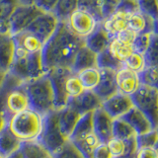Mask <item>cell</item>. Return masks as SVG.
Segmentation results:
<instances>
[{
    "mask_svg": "<svg viewBox=\"0 0 158 158\" xmlns=\"http://www.w3.org/2000/svg\"><path fill=\"white\" fill-rule=\"evenodd\" d=\"M84 44L85 39L73 34L65 22H59L56 32L44 44L42 49L43 64L46 71L54 68L71 69L75 54Z\"/></svg>",
    "mask_w": 158,
    "mask_h": 158,
    "instance_id": "cell-1",
    "label": "cell"
},
{
    "mask_svg": "<svg viewBox=\"0 0 158 158\" xmlns=\"http://www.w3.org/2000/svg\"><path fill=\"white\" fill-rule=\"evenodd\" d=\"M28 94L30 108L39 113L42 117L56 110L54 92L48 73L34 80L24 83Z\"/></svg>",
    "mask_w": 158,
    "mask_h": 158,
    "instance_id": "cell-2",
    "label": "cell"
},
{
    "mask_svg": "<svg viewBox=\"0 0 158 158\" xmlns=\"http://www.w3.org/2000/svg\"><path fill=\"white\" fill-rule=\"evenodd\" d=\"M7 127L20 140L37 139L42 131L43 117L33 109L28 108L10 117Z\"/></svg>",
    "mask_w": 158,
    "mask_h": 158,
    "instance_id": "cell-3",
    "label": "cell"
},
{
    "mask_svg": "<svg viewBox=\"0 0 158 158\" xmlns=\"http://www.w3.org/2000/svg\"><path fill=\"white\" fill-rule=\"evenodd\" d=\"M9 72L24 83L43 76L47 71L43 64L42 52L30 53L15 48V56Z\"/></svg>",
    "mask_w": 158,
    "mask_h": 158,
    "instance_id": "cell-4",
    "label": "cell"
},
{
    "mask_svg": "<svg viewBox=\"0 0 158 158\" xmlns=\"http://www.w3.org/2000/svg\"><path fill=\"white\" fill-rule=\"evenodd\" d=\"M59 110H53L43 117V127L37 139L41 141L53 155L57 152L68 138L63 135L58 123Z\"/></svg>",
    "mask_w": 158,
    "mask_h": 158,
    "instance_id": "cell-5",
    "label": "cell"
},
{
    "mask_svg": "<svg viewBox=\"0 0 158 158\" xmlns=\"http://www.w3.org/2000/svg\"><path fill=\"white\" fill-rule=\"evenodd\" d=\"M135 107L139 109L148 117L152 125L157 128L158 125V89L140 84L137 90L131 95Z\"/></svg>",
    "mask_w": 158,
    "mask_h": 158,
    "instance_id": "cell-6",
    "label": "cell"
},
{
    "mask_svg": "<svg viewBox=\"0 0 158 158\" xmlns=\"http://www.w3.org/2000/svg\"><path fill=\"white\" fill-rule=\"evenodd\" d=\"M44 11L39 8L35 3L33 4H21L20 3L14 12L8 19L10 34L15 35L27 30L40 14Z\"/></svg>",
    "mask_w": 158,
    "mask_h": 158,
    "instance_id": "cell-7",
    "label": "cell"
},
{
    "mask_svg": "<svg viewBox=\"0 0 158 158\" xmlns=\"http://www.w3.org/2000/svg\"><path fill=\"white\" fill-rule=\"evenodd\" d=\"M65 23L73 34L83 39L88 37L100 24L95 17L81 9L74 11Z\"/></svg>",
    "mask_w": 158,
    "mask_h": 158,
    "instance_id": "cell-8",
    "label": "cell"
},
{
    "mask_svg": "<svg viewBox=\"0 0 158 158\" xmlns=\"http://www.w3.org/2000/svg\"><path fill=\"white\" fill-rule=\"evenodd\" d=\"M58 23L59 21L52 12L44 11L34 20L27 30L44 44L56 32Z\"/></svg>",
    "mask_w": 158,
    "mask_h": 158,
    "instance_id": "cell-9",
    "label": "cell"
},
{
    "mask_svg": "<svg viewBox=\"0 0 158 158\" xmlns=\"http://www.w3.org/2000/svg\"><path fill=\"white\" fill-rule=\"evenodd\" d=\"M71 72V69L68 68H54L47 72L52 84L56 110H60L67 104L68 97L64 90V82H65L66 77Z\"/></svg>",
    "mask_w": 158,
    "mask_h": 158,
    "instance_id": "cell-10",
    "label": "cell"
},
{
    "mask_svg": "<svg viewBox=\"0 0 158 158\" xmlns=\"http://www.w3.org/2000/svg\"><path fill=\"white\" fill-rule=\"evenodd\" d=\"M30 108L28 94L24 83L10 90L5 100V115L9 118L14 114L20 113Z\"/></svg>",
    "mask_w": 158,
    "mask_h": 158,
    "instance_id": "cell-11",
    "label": "cell"
},
{
    "mask_svg": "<svg viewBox=\"0 0 158 158\" xmlns=\"http://www.w3.org/2000/svg\"><path fill=\"white\" fill-rule=\"evenodd\" d=\"M135 106L131 97L125 94L117 92L110 98L106 99L102 103V108L105 110L113 118H122L123 115Z\"/></svg>",
    "mask_w": 158,
    "mask_h": 158,
    "instance_id": "cell-12",
    "label": "cell"
},
{
    "mask_svg": "<svg viewBox=\"0 0 158 158\" xmlns=\"http://www.w3.org/2000/svg\"><path fill=\"white\" fill-rule=\"evenodd\" d=\"M113 120L102 106L93 111V131L100 142L106 143L113 137Z\"/></svg>",
    "mask_w": 158,
    "mask_h": 158,
    "instance_id": "cell-13",
    "label": "cell"
},
{
    "mask_svg": "<svg viewBox=\"0 0 158 158\" xmlns=\"http://www.w3.org/2000/svg\"><path fill=\"white\" fill-rule=\"evenodd\" d=\"M127 29L136 35L141 33L157 34V19L140 12L139 10L127 15Z\"/></svg>",
    "mask_w": 158,
    "mask_h": 158,
    "instance_id": "cell-14",
    "label": "cell"
},
{
    "mask_svg": "<svg viewBox=\"0 0 158 158\" xmlns=\"http://www.w3.org/2000/svg\"><path fill=\"white\" fill-rule=\"evenodd\" d=\"M103 101L93 90H84L80 95L69 98L66 105L74 108L79 114L93 112L102 106Z\"/></svg>",
    "mask_w": 158,
    "mask_h": 158,
    "instance_id": "cell-15",
    "label": "cell"
},
{
    "mask_svg": "<svg viewBox=\"0 0 158 158\" xmlns=\"http://www.w3.org/2000/svg\"><path fill=\"white\" fill-rule=\"evenodd\" d=\"M116 84L118 93L131 96L140 86L138 73L123 66L116 71Z\"/></svg>",
    "mask_w": 158,
    "mask_h": 158,
    "instance_id": "cell-16",
    "label": "cell"
},
{
    "mask_svg": "<svg viewBox=\"0 0 158 158\" xmlns=\"http://www.w3.org/2000/svg\"><path fill=\"white\" fill-rule=\"evenodd\" d=\"M15 56V43L10 33H0V72L8 73Z\"/></svg>",
    "mask_w": 158,
    "mask_h": 158,
    "instance_id": "cell-17",
    "label": "cell"
},
{
    "mask_svg": "<svg viewBox=\"0 0 158 158\" xmlns=\"http://www.w3.org/2000/svg\"><path fill=\"white\" fill-rule=\"evenodd\" d=\"M122 118L133 127L136 135H143V133L149 132L152 130H157L145 114L135 106Z\"/></svg>",
    "mask_w": 158,
    "mask_h": 158,
    "instance_id": "cell-18",
    "label": "cell"
},
{
    "mask_svg": "<svg viewBox=\"0 0 158 158\" xmlns=\"http://www.w3.org/2000/svg\"><path fill=\"white\" fill-rule=\"evenodd\" d=\"M101 78L98 85L93 89L102 101L110 98L118 92L116 84V71L111 69H100Z\"/></svg>",
    "mask_w": 158,
    "mask_h": 158,
    "instance_id": "cell-19",
    "label": "cell"
},
{
    "mask_svg": "<svg viewBox=\"0 0 158 158\" xmlns=\"http://www.w3.org/2000/svg\"><path fill=\"white\" fill-rule=\"evenodd\" d=\"M12 37L16 48L30 53L42 52L44 43L28 30H24L22 32L15 34Z\"/></svg>",
    "mask_w": 158,
    "mask_h": 158,
    "instance_id": "cell-20",
    "label": "cell"
},
{
    "mask_svg": "<svg viewBox=\"0 0 158 158\" xmlns=\"http://www.w3.org/2000/svg\"><path fill=\"white\" fill-rule=\"evenodd\" d=\"M95 67H97V53L91 51L84 44L75 54L71 65V71L78 74L85 69Z\"/></svg>",
    "mask_w": 158,
    "mask_h": 158,
    "instance_id": "cell-21",
    "label": "cell"
},
{
    "mask_svg": "<svg viewBox=\"0 0 158 158\" xmlns=\"http://www.w3.org/2000/svg\"><path fill=\"white\" fill-rule=\"evenodd\" d=\"M110 41V35L104 29L102 23H100L96 27V29L88 37L85 38V46L95 53L99 54L108 48Z\"/></svg>",
    "mask_w": 158,
    "mask_h": 158,
    "instance_id": "cell-22",
    "label": "cell"
},
{
    "mask_svg": "<svg viewBox=\"0 0 158 158\" xmlns=\"http://www.w3.org/2000/svg\"><path fill=\"white\" fill-rule=\"evenodd\" d=\"M81 116L82 115L79 114V112H77L75 109L68 105H66L64 108L59 110V117H58L59 127H60L61 132L68 139Z\"/></svg>",
    "mask_w": 158,
    "mask_h": 158,
    "instance_id": "cell-23",
    "label": "cell"
},
{
    "mask_svg": "<svg viewBox=\"0 0 158 158\" xmlns=\"http://www.w3.org/2000/svg\"><path fill=\"white\" fill-rule=\"evenodd\" d=\"M127 13L117 10L108 18L102 22L104 29L110 35V37H115L117 34L127 29Z\"/></svg>",
    "mask_w": 158,
    "mask_h": 158,
    "instance_id": "cell-24",
    "label": "cell"
},
{
    "mask_svg": "<svg viewBox=\"0 0 158 158\" xmlns=\"http://www.w3.org/2000/svg\"><path fill=\"white\" fill-rule=\"evenodd\" d=\"M20 150L24 158H54L51 151L38 139L22 141Z\"/></svg>",
    "mask_w": 158,
    "mask_h": 158,
    "instance_id": "cell-25",
    "label": "cell"
},
{
    "mask_svg": "<svg viewBox=\"0 0 158 158\" xmlns=\"http://www.w3.org/2000/svg\"><path fill=\"white\" fill-rule=\"evenodd\" d=\"M94 133L93 131V112L83 114L78 120L69 139L72 141L80 140L82 138Z\"/></svg>",
    "mask_w": 158,
    "mask_h": 158,
    "instance_id": "cell-26",
    "label": "cell"
},
{
    "mask_svg": "<svg viewBox=\"0 0 158 158\" xmlns=\"http://www.w3.org/2000/svg\"><path fill=\"white\" fill-rule=\"evenodd\" d=\"M22 140L15 136L9 127H6L0 132V154L4 158L11 155L12 153L20 149Z\"/></svg>",
    "mask_w": 158,
    "mask_h": 158,
    "instance_id": "cell-27",
    "label": "cell"
},
{
    "mask_svg": "<svg viewBox=\"0 0 158 158\" xmlns=\"http://www.w3.org/2000/svg\"><path fill=\"white\" fill-rule=\"evenodd\" d=\"M107 49L114 57L122 61L123 63L127 59V57L133 52L132 46L131 44L123 42L116 37L111 38Z\"/></svg>",
    "mask_w": 158,
    "mask_h": 158,
    "instance_id": "cell-28",
    "label": "cell"
},
{
    "mask_svg": "<svg viewBox=\"0 0 158 158\" xmlns=\"http://www.w3.org/2000/svg\"><path fill=\"white\" fill-rule=\"evenodd\" d=\"M78 9V0H58L52 13L59 22H66L71 14Z\"/></svg>",
    "mask_w": 158,
    "mask_h": 158,
    "instance_id": "cell-29",
    "label": "cell"
},
{
    "mask_svg": "<svg viewBox=\"0 0 158 158\" xmlns=\"http://www.w3.org/2000/svg\"><path fill=\"white\" fill-rule=\"evenodd\" d=\"M137 135L133 127L123 118H118L113 120V136L120 138L126 141L132 137H135Z\"/></svg>",
    "mask_w": 158,
    "mask_h": 158,
    "instance_id": "cell-30",
    "label": "cell"
},
{
    "mask_svg": "<svg viewBox=\"0 0 158 158\" xmlns=\"http://www.w3.org/2000/svg\"><path fill=\"white\" fill-rule=\"evenodd\" d=\"M77 75L85 90H93L99 84L101 78L100 69L97 67L85 69V70L79 72Z\"/></svg>",
    "mask_w": 158,
    "mask_h": 158,
    "instance_id": "cell-31",
    "label": "cell"
},
{
    "mask_svg": "<svg viewBox=\"0 0 158 158\" xmlns=\"http://www.w3.org/2000/svg\"><path fill=\"white\" fill-rule=\"evenodd\" d=\"M123 66V63L114 57L108 49L97 54V67L99 69H111L117 71Z\"/></svg>",
    "mask_w": 158,
    "mask_h": 158,
    "instance_id": "cell-32",
    "label": "cell"
},
{
    "mask_svg": "<svg viewBox=\"0 0 158 158\" xmlns=\"http://www.w3.org/2000/svg\"><path fill=\"white\" fill-rule=\"evenodd\" d=\"M64 90L69 99L79 96L85 89H84L77 74L71 72L66 77L65 82H64Z\"/></svg>",
    "mask_w": 158,
    "mask_h": 158,
    "instance_id": "cell-33",
    "label": "cell"
},
{
    "mask_svg": "<svg viewBox=\"0 0 158 158\" xmlns=\"http://www.w3.org/2000/svg\"><path fill=\"white\" fill-rule=\"evenodd\" d=\"M24 82L22 80H20L18 77L13 75L10 72L7 73L6 79H5L3 85L0 88V113H5V100H6V96L8 92L12 88L21 85Z\"/></svg>",
    "mask_w": 158,
    "mask_h": 158,
    "instance_id": "cell-34",
    "label": "cell"
},
{
    "mask_svg": "<svg viewBox=\"0 0 158 158\" xmlns=\"http://www.w3.org/2000/svg\"><path fill=\"white\" fill-rule=\"evenodd\" d=\"M78 9L91 14L98 22L102 23L104 21L101 0H78Z\"/></svg>",
    "mask_w": 158,
    "mask_h": 158,
    "instance_id": "cell-35",
    "label": "cell"
},
{
    "mask_svg": "<svg viewBox=\"0 0 158 158\" xmlns=\"http://www.w3.org/2000/svg\"><path fill=\"white\" fill-rule=\"evenodd\" d=\"M73 142L80 149V151L83 153L85 158H92V152L94 150V148L100 143V140H99V138L97 137L95 133H92V135L84 137L80 140L73 141Z\"/></svg>",
    "mask_w": 158,
    "mask_h": 158,
    "instance_id": "cell-36",
    "label": "cell"
},
{
    "mask_svg": "<svg viewBox=\"0 0 158 158\" xmlns=\"http://www.w3.org/2000/svg\"><path fill=\"white\" fill-rule=\"evenodd\" d=\"M123 66L136 73L141 72L146 66L144 54L136 52H132L130 56L127 57L126 60L123 61Z\"/></svg>",
    "mask_w": 158,
    "mask_h": 158,
    "instance_id": "cell-37",
    "label": "cell"
},
{
    "mask_svg": "<svg viewBox=\"0 0 158 158\" xmlns=\"http://www.w3.org/2000/svg\"><path fill=\"white\" fill-rule=\"evenodd\" d=\"M54 158H85L80 149L70 139H68L57 152L53 154Z\"/></svg>",
    "mask_w": 158,
    "mask_h": 158,
    "instance_id": "cell-38",
    "label": "cell"
},
{
    "mask_svg": "<svg viewBox=\"0 0 158 158\" xmlns=\"http://www.w3.org/2000/svg\"><path fill=\"white\" fill-rule=\"evenodd\" d=\"M155 35H157V34H152V33L137 34L135 40H133L132 44H131L133 52L144 54L145 52L147 51V48H149L152 39L154 38Z\"/></svg>",
    "mask_w": 158,
    "mask_h": 158,
    "instance_id": "cell-39",
    "label": "cell"
},
{
    "mask_svg": "<svg viewBox=\"0 0 158 158\" xmlns=\"http://www.w3.org/2000/svg\"><path fill=\"white\" fill-rule=\"evenodd\" d=\"M140 84L157 87V65H146L141 72L138 73Z\"/></svg>",
    "mask_w": 158,
    "mask_h": 158,
    "instance_id": "cell-40",
    "label": "cell"
},
{
    "mask_svg": "<svg viewBox=\"0 0 158 158\" xmlns=\"http://www.w3.org/2000/svg\"><path fill=\"white\" fill-rule=\"evenodd\" d=\"M19 4L18 0H0V22H7Z\"/></svg>",
    "mask_w": 158,
    "mask_h": 158,
    "instance_id": "cell-41",
    "label": "cell"
},
{
    "mask_svg": "<svg viewBox=\"0 0 158 158\" xmlns=\"http://www.w3.org/2000/svg\"><path fill=\"white\" fill-rule=\"evenodd\" d=\"M137 148L154 146L157 147V130H152L149 132L143 133V135H136Z\"/></svg>",
    "mask_w": 158,
    "mask_h": 158,
    "instance_id": "cell-42",
    "label": "cell"
},
{
    "mask_svg": "<svg viewBox=\"0 0 158 158\" xmlns=\"http://www.w3.org/2000/svg\"><path fill=\"white\" fill-rule=\"evenodd\" d=\"M106 144L110 150L111 154L113 157H117V156H122L125 155V151H126V143L123 140L120 139V138L117 137H112L110 138Z\"/></svg>",
    "mask_w": 158,
    "mask_h": 158,
    "instance_id": "cell-43",
    "label": "cell"
},
{
    "mask_svg": "<svg viewBox=\"0 0 158 158\" xmlns=\"http://www.w3.org/2000/svg\"><path fill=\"white\" fill-rule=\"evenodd\" d=\"M139 11L157 19V0H137Z\"/></svg>",
    "mask_w": 158,
    "mask_h": 158,
    "instance_id": "cell-44",
    "label": "cell"
},
{
    "mask_svg": "<svg viewBox=\"0 0 158 158\" xmlns=\"http://www.w3.org/2000/svg\"><path fill=\"white\" fill-rule=\"evenodd\" d=\"M146 65H157V35L152 39L149 48L144 53Z\"/></svg>",
    "mask_w": 158,
    "mask_h": 158,
    "instance_id": "cell-45",
    "label": "cell"
},
{
    "mask_svg": "<svg viewBox=\"0 0 158 158\" xmlns=\"http://www.w3.org/2000/svg\"><path fill=\"white\" fill-rule=\"evenodd\" d=\"M122 0H101L102 4V13L104 20L112 15L120 6Z\"/></svg>",
    "mask_w": 158,
    "mask_h": 158,
    "instance_id": "cell-46",
    "label": "cell"
},
{
    "mask_svg": "<svg viewBox=\"0 0 158 158\" xmlns=\"http://www.w3.org/2000/svg\"><path fill=\"white\" fill-rule=\"evenodd\" d=\"M135 158H158L157 147L146 146L137 148L135 153Z\"/></svg>",
    "mask_w": 158,
    "mask_h": 158,
    "instance_id": "cell-47",
    "label": "cell"
},
{
    "mask_svg": "<svg viewBox=\"0 0 158 158\" xmlns=\"http://www.w3.org/2000/svg\"><path fill=\"white\" fill-rule=\"evenodd\" d=\"M112 154L106 143L100 142L94 148L92 152V158H112Z\"/></svg>",
    "mask_w": 158,
    "mask_h": 158,
    "instance_id": "cell-48",
    "label": "cell"
},
{
    "mask_svg": "<svg viewBox=\"0 0 158 158\" xmlns=\"http://www.w3.org/2000/svg\"><path fill=\"white\" fill-rule=\"evenodd\" d=\"M117 10H121L127 14L138 11V2L137 0H122L120 3V6Z\"/></svg>",
    "mask_w": 158,
    "mask_h": 158,
    "instance_id": "cell-49",
    "label": "cell"
},
{
    "mask_svg": "<svg viewBox=\"0 0 158 158\" xmlns=\"http://www.w3.org/2000/svg\"><path fill=\"white\" fill-rule=\"evenodd\" d=\"M58 0H35V4L43 11L47 12H52Z\"/></svg>",
    "mask_w": 158,
    "mask_h": 158,
    "instance_id": "cell-50",
    "label": "cell"
},
{
    "mask_svg": "<svg viewBox=\"0 0 158 158\" xmlns=\"http://www.w3.org/2000/svg\"><path fill=\"white\" fill-rule=\"evenodd\" d=\"M135 36H136V34L135 32L131 31L130 29H126V30H123V31L120 32L118 34H117L115 37L118 38V40H121L123 42L132 44V42H133V40H135Z\"/></svg>",
    "mask_w": 158,
    "mask_h": 158,
    "instance_id": "cell-51",
    "label": "cell"
},
{
    "mask_svg": "<svg viewBox=\"0 0 158 158\" xmlns=\"http://www.w3.org/2000/svg\"><path fill=\"white\" fill-rule=\"evenodd\" d=\"M8 118L5 115V113H0V132L7 127Z\"/></svg>",
    "mask_w": 158,
    "mask_h": 158,
    "instance_id": "cell-52",
    "label": "cell"
},
{
    "mask_svg": "<svg viewBox=\"0 0 158 158\" xmlns=\"http://www.w3.org/2000/svg\"><path fill=\"white\" fill-rule=\"evenodd\" d=\"M6 158H24V156H23L22 151L20 150V149H18L16 152L12 153L11 155H9V156H8V157H6Z\"/></svg>",
    "mask_w": 158,
    "mask_h": 158,
    "instance_id": "cell-53",
    "label": "cell"
},
{
    "mask_svg": "<svg viewBox=\"0 0 158 158\" xmlns=\"http://www.w3.org/2000/svg\"><path fill=\"white\" fill-rule=\"evenodd\" d=\"M6 75L7 73H3V72H0V88L3 85V83L5 81V79H6Z\"/></svg>",
    "mask_w": 158,
    "mask_h": 158,
    "instance_id": "cell-54",
    "label": "cell"
},
{
    "mask_svg": "<svg viewBox=\"0 0 158 158\" xmlns=\"http://www.w3.org/2000/svg\"><path fill=\"white\" fill-rule=\"evenodd\" d=\"M18 1L21 4H33V3H35V0H18Z\"/></svg>",
    "mask_w": 158,
    "mask_h": 158,
    "instance_id": "cell-55",
    "label": "cell"
},
{
    "mask_svg": "<svg viewBox=\"0 0 158 158\" xmlns=\"http://www.w3.org/2000/svg\"><path fill=\"white\" fill-rule=\"evenodd\" d=\"M112 158H135V154L133 155H122V156H117V157H112Z\"/></svg>",
    "mask_w": 158,
    "mask_h": 158,
    "instance_id": "cell-56",
    "label": "cell"
},
{
    "mask_svg": "<svg viewBox=\"0 0 158 158\" xmlns=\"http://www.w3.org/2000/svg\"><path fill=\"white\" fill-rule=\"evenodd\" d=\"M0 158H4V157H3V156H2L1 154H0Z\"/></svg>",
    "mask_w": 158,
    "mask_h": 158,
    "instance_id": "cell-57",
    "label": "cell"
}]
</instances>
